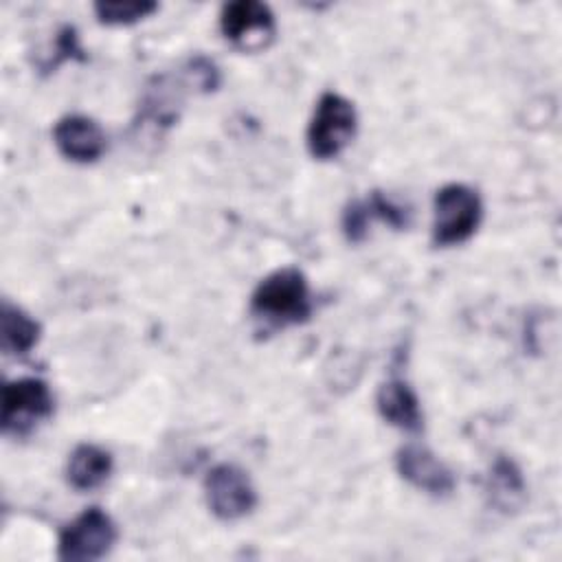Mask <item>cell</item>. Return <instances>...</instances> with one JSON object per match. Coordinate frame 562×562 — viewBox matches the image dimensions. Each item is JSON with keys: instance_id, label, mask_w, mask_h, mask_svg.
Returning a JSON list of instances; mask_svg holds the SVG:
<instances>
[{"instance_id": "1", "label": "cell", "mask_w": 562, "mask_h": 562, "mask_svg": "<svg viewBox=\"0 0 562 562\" xmlns=\"http://www.w3.org/2000/svg\"><path fill=\"white\" fill-rule=\"evenodd\" d=\"M250 314L270 329L305 323L312 316L307 277L294 266L272 270L252 290Z\"/></svg>"}, {"instance_id": "2", "label": "cell", "mask_w": 562, "mask_h": 562, "mask_svg": "<svg viewBox=\"0 0 562 562\" xmlns=\"http://www.w3.org/2000/svg\"><path fill=\"white\" fill-rule=\"evenodd\" d=\"M358 112L353 103L338 92H323L307 125V149L316 160L338 158L353 140Z\"/></svg>"}, {"instance_id": "3", "label": "cell", "mask_w": 562, "mask_h": 562, "mask_svg": "<svg viewBox=\"0 0 562 562\" xmlns=\"http://www.w3.org/2000/svg\"><path fill=\"white\" fill-rule=\"evenodd\" d=\"M483 217L479 191L463 182L443 184L432 202V241L437 246H457L468 241Z\"/></svg>"}, {"instance_id": "4", "label": "cell", "mask_w": 562, "mask_h": 562, "mask_svg": "<svg viewBox=\"0 0 562 562\" xmlns=\"http://www.w3.org/2000/svg\"><path fill=\"white\" fill-rule=\"evenodd\" d=\"M2 432L11 437L29 435L55 411L50 386L40 378H18L2 386L0 402Z\"/></svg>"}, {"instance_id": "5", "label": "cell", "mask_w": 562, "mask_h": 562, "mask_svg": "<svg viewBox=\"0 0 562 562\" xmlns=\"http://www.w3.org/2000/svg\"><path fill=\"white\" fill-rule=\"evenodd\" d=\"M116 536V525L110 514L101 507H88L59 531L57 558L64 562L101 560L112 551Z\"/></svg>"}, {"instance_id": "6", "label": "cell", "mask_w": 562, "mask_h": 562, "mask_svg": "<svg viewBox=\"0 0 562 562\" xmlns=\"http://www.w3.org/2000/svg\"><path fill=\"white\" fill-rule=\"evenodd\" d=\"M222 35L244 53H259L270 46L277 33V20L268 4L257 0H235L222 7Z\"/></svg>"}, {"instance_id": "7", "label": "cell", "mask_w": 562, "mask_h": 562, "mask_svg": "<svg viewBox=\"0 0 562 562\" xmlns=\"http://www.w3.org/2000/svg\"><path fill=\"white\" fill-rule=\"evenodd\" d=\"M206 505L220 520H239L257 507V490L246 470L217 463L204 476Z\"/></svg>"}, {"instance_id": "8", "label": "cell", "mask_w": 562, "mask_h": 562, "mask_svg": "<svg viewBox=\"0 0 562 562\" xmlns=\"http://www.w3.org/2000/svg\"><path fill=\"white\" fill-rule=\"evenodd\" d=\"M395 468L404 481L432 496H448L457 485L452 470L419 443L402 446L395 454Z\"/></svg>"}, {"instance_id": "9", "label": "cell", "mask_w": 562, "mask_h": 562, "mask_svg": "<svg viewBox=\"0 0 562 562\" xmlns=\"http://www.w3.org/2000/svg\"><path fill=\"white\" fill-rule=\"evenodd\" d=\"M53 140L64 158L81 165L99 160L108 147L101 125L83 114L61 116L55 123Z\"/></svg>"}, {"instance_id": "10", "label": "cell", "mask_w": 562, "mask_h": 562, "mask_svg": "<svg viewBox=\"0 0 562 562\" xmlns=\"http://www.w3.org/2000/svg\"><path fill=\"white\" fill-rule=\"evenodd\" d=\"M375 408L380 417L406 432H419L424 428V413L417 393L402 378H389L380 384L375 395Z\"/></svg>"}, {"instance_id": "11", "label": "cell", "mask_w": 562, "mask_h": 562, "mask_svg": "<svg viewBox=\"0 0 562 562\" xmlns=\"http://www.w3.org/2000/svg\"><path fill=\"white\" fill-rule=\"evenodd\" d=\"M182 108V88L169 77L160 75L154 77L145 86V94L138 105V125H151L156 130H167L171 127Z\"/></svg>"}, {"instance_id": "12", "label": "cell", "mask_w": 562, "mask_h": 562, "mask_svg": "<svg viewBox=\"0 0 562 562\" xmlns=\"http://www.w3.org/2000/svg\"><path fill=\"white\" fill-rule=\"evenodd\" d=\"M114 470V459L112 454L94 443H79L66 465V476L68 483L79 490V492H90L101 487Z\"/></svg>"}, {"instance_id": "13", "label": "cell", "mask_w": 562, "mask_h": 562, "mask_svg": "<svg viewBox=\"0 0 562 562\" xmlns=\"http://www.w3.org/2000/svg\"><path fill=\"white\" fill-rule=\"evenodd\" d=\"M485 492H487L490 503L505 514L522 507V503L527 498V485H525L522 472L514 459H509L505 454H498L494 459L487 481H485Z\"/></svg>"}, {"instance_id": "14", "label": "cell", "mask_w": 562, "mask_h": 562, "mask_svg": "<svg viewBox=\"0 0 562 562\" xmlns=\"http://www.w3.org/2000/svg\"><path fill=\"white\" fill-rule=\"evenodd\" d=\"M0 323H2V351L7 356L20 358L26 356L42 336V327L40 323L26 314L20 305H13L9 301H2V314H0Z\"/></svg>"}, {"instance_id": "15", "label": "cell", "mask_w": 562, "mask_h": 562, "mask_svg": "<svg viewBox=\"0 0 562 562\" xmlns=\"http://www.w3.org/2000/svg\"><path fill=\"white\" fill-rule=\"evenodd\" d=\"M158 9L156 2H97L94 13L99 22L110 26H127L147 18Z\"/></svg>"}, {"instance_id": "16", "label": "cell", "mask_w": 562, "mask_h": 562, "mask_svg": "<svg viewBox=\"0 0 562 562\" xmlns=\"http://www.w3.org/2000/svg\"><path fill=\"white\" fill-rule=\"evenodd\" d=\"M364 202H367L373 220H380V222H384L386 226H391L395 231L408 228V224H411L408 206L400 204L391 195H386L382 191H371V195L364 198Z\"/></svg>"}, {"instance_id": "17", "label": "cell", "mask_w": 562, "mask_h": 562, "mask_svg": "<svg viewBox=\"0 0 562 562\" xmlns=\"http://www.w3.org/2000/svg\"><path fill=\"white\" fill-rule=\"evenodd\" d=\"M68 59H79V61L86 59L83 48H81V44H79V35H77L75 26H70V24H66V26H61V29L57 31L53 53H50V57L42 64V72H50V70H55L59 64H64V61H68Z\"/></svg>"}, {"instance_id": "18", "label": "cell", "mask_w": 562, "mask_h": 562, "mask_svg": "<svg viewBox=\"0 0 562 562\" xmlns=\"http://www.w3.org/2000/svg\"><path fill=\"white\" fill-rule=\"evenodd\" d=\"M371 222H373V217H371V211L364 200L349 202L342 211V233H345L347 241H351V244L364 241L369 235Z\"/></svg>"}, {"instance_id": "19", "label": "cell", "mask_w": 562, "mask_h": 562, "mask_svg": "<svg viewBox=\"0 0 562 562\" xmlns=\"http://www.w3.org/2000/svg\"><path fill=\"white\" fill-rule=\"evenodd\" d=\"M187 75L193 81V86H198L204 92H211V90H215L220 86V70H217V66L211 59L202 57V55L189 59Z\"/></svg>"}]
</instances>
